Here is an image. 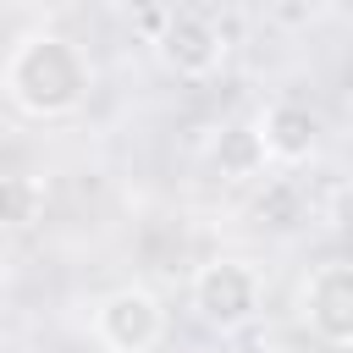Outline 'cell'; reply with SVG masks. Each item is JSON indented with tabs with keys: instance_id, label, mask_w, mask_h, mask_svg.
Wrapping results in <instances>:
<instances>
[{
	"instance_id": "cell-7",
	"label": "cell",
	"mask_w": 353,
	"mask_h": 353,
	"mask_svg": "<svg viewBox=\"0 0 353 353\" xmlns=\"http://www.w3.org/2000/svg\"><path fill=\"white\" fill-rule=\"evenodd\" d=\"M204 154H210V165H215L226 182H254V176H265V149H259V138H254L248 121H226V127H215Z\"/></svg>"
},
{
	"instance_id": "cell-1",
	"label": "cell",
	"mask_w": 353,
	"mask_h": 353,
	"mask_svg": "<svg viewBox=\"0 0 353 353\" xmlns=\"http://www.w3.org/2000/svg\"><path fill=\"white\" fill-rule=\"evenodd\" d=\"M0 94L28 121H66L94 94V61L72 33L28 28L0 61Z\"/></svg>"
},
{
	"instance_id": "cell-5",
	"label": "cell",
	"mask_w": 353,
	"mask_h": 353,
	"mask_svg": "<svg viewBox=\"0 0 353 353\" xmlns=\"http://www.w3.org/2000/svg\"><path fill=\"white\" fill-rule=\"evenodd\" d=\"M292 309H298V325H303L320 347L342 353V347L353 342V265H347V259H320V265L298 281Z\"/></svg>"
},
{
	"instance_id": "cell-9",
	"label": "cell",
	"mask_w": 353,
	"mask_h": 353,
	"mask_svg": "<svg viewBox=\"0 0 353 353\" xmlns=\"http://www.w3.org/2000/svg\"><path fill=\"white\" fill-rule=\"evenodd\" d=\"M6 303H11V265L0 259V314H6Z\"/></svg>"
},
{
	"instance_id": "cell-8",
	"label": "cell",
	"mask_w": 353,
	"mask_h": 353,
	"mask_svg": "<svg viewBox=\"0 0 353 353\" xmlns=\"http://www.w3.org/2000/svg\"><path fill=\"white\" fill-rule=\"evenodd\" d=\"M44 182L33 176V171H6L0 176V226H33L39 215H44Z\"/></svg>"
},
{
	"instance_id": "cell-6",
	"label": "cell",
	"mask_w": 353,
	"mask_h": 353,
	"mask_svg": "<svg viewBox=\"0 0 353 353\" xmlns=\"http://www.w3.org/2000/svg\"><path fill=\"white\" fill-rule=\"evenodd\" d=\"M248 127H254V138H259V149H265V165H281V171L309 165V160L325 149V116H320L309 99H292V94L270 99Z\"/></svg>"
},
{
	"instance_id": "cell-4",
	"label": "cell",
	"mask_w": 353,
	"mask_h": 353,
	"mask_svg": "<svg viewBox=\"0 0 353 353\" xmlns=\"http://www.w3.org/2000/svg\"><path fill=\"white\" fill-rule=\"evenodd\" d=\"M165 303L143 281H121L105 298H94V336L105 353H154L165 342Z\"/></svg>"
},
{
	"instance_id": "cell-2",
	"label": "cell",
	"mask_w": 353,
	"mask_h": 353,
	"mask_svg": "<svg viewBox=\"0 0 353 353\" xmlns=\"http://www.w3.org/2000/svg\"><path fill=\"white\" fill-rule=\"evenodd\" d=\"M188 309L215 336L248 331L259 320V309H265V276H259V265L243 259V254H215V259L193 265V276H188Z\"/></svg>"
},
{
	"instance_id": "cell-3",
	"label": "cell",
	"mask_w": 353,
	"mask_h": 353,
	"mask_svg": "<svg viewBox=\"0 0 353 353\" xmlns=\"http://www.w3.org/2000/svg\"><path fill=\"white\" fill-rule=\"evenodd\" d=\"M149 44H154L160 66H165L171 77H182V83H204V77H215V72L226 66V55H232V33H226L210 11H193V6H182V11H160Z\"/></svg>"
}]
</instances>
